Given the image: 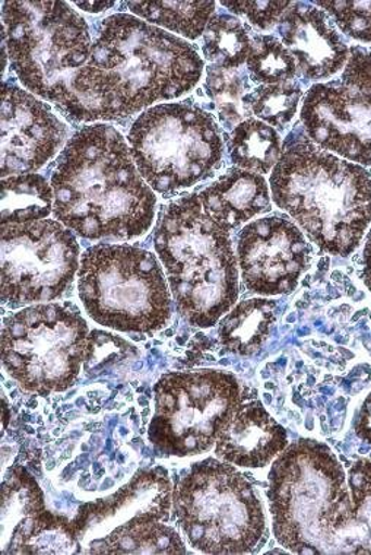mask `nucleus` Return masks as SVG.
<instances>
[{
	"label": "nucleus",
	"instance_id": "4",
	"mask_svg": "<svg viewBox=\"0 0 371 555\" xmlns=\"http://www.w3.org/2000/svg\"><path fill=\"white\" fill-rule=\"evenodd\" d=\"M3 41L23 86L75 121L101 116L86 88L92 41L66 2H3Z\"/></svg>",
	"mask_w": 371,
	"mask_h": 555
},
{
	"label": "nucleus",
	"instance_id": "12",
	"mask_svg": "<svg viewBox=\"0 0 371 555\" xmlns=\"http://www.w3.org/2000/svg\"><path fill=\"white\" fill-rule=\"evenodd\" d=\"M81 249L62 222L2 225V301L12 306L50 302L71 288Z\"/></svg>",
	"mask_w": 371,
	"mask_h": 555
},
{
	"label": "nucleus",
	"instance_id": "33",
	"mask_svg": "<svg viewBox=\"0 0 371 555\" xmlns=\"http://www.w3.org/2000/svg\"><path fill=\"white\" fill-rule=\"evenodd\" d=\"M356 433L361 440L371 444V393L366 398L356 420Z\"/></svg>",
	"mask_w": 371,
	"mask_h": 555
},
{
	"label": "nucleus",
	"instance_id": "32",
	"mask_svg": "<svg viewBox=\"0 0 371 555\" xmlns=\"http://www.w3.org/2000/svg\"><path fill=\"white\" fill-rule=\"evenodd\" d=\"M234 14L246 16L248 23L260 29L272 28L293 7L291 2H222Z\"/></svg>",
	"mask_w": 371,
	"mask_h": 555
},
{
	"label": "nucleus",
	"instance_id": "21",
	"mask_svg": "<svg viewBox=\"0 0 371 555\" xmlns=\"http://www.w3.org/2000/svg\"><path fill=\"white\" fill-rule=\"evenodd\" d=\"M276 311L277 302L267 298L240 302L219 325V340L235 354H255L271 335Z\"/></svg>",
	"mask_w": 371,
	"mask_h": 555
},
{
	"label": "nucleus",
	"instance_id": "25",
	"mask_svg": "<svg viewBox=\"0 0 371 555\" xmlns=\"http://www.w3.org/2000/svg\"><path fill=\"white\" fill-rule=\"evenodd\" d=\"M94 554H184L175 529L164 522H148L113 533L92 546Z\"/></svg>",
	"mask_w": 371,
	"mask_h": 555
},
{
	"label": "nucleus",
	"instance_id": "27",
	"mask_svg": "<svg viewBox=\"0 0 371 555\" xmlns=\"http://www.w3.org/2000/svg\"><path fill=\"white\" fill-rule=\"evenodd\" d=\"M297 63L289 49L273 36H257L252 40L247 69L253 81L264 86L291 82L297 74Z\"/></svg>",
	"mask_w": 371,
	"mask_h": 555
},
{
	"label": "nucleus",
	"instance_id": "16",
	"mask_svg": "<svg viewBox=\"0 0 371 555\" xmlns=\"http://www.w3.org/2000/svg\"><path fill=\"white\" fill-rule=\"evenodd\" d=\"M2 554H67L79 551L69 520L46 507L39 483L21 466L2 483Z\"/></svg>",
	"mask_w": 371,
	"mask_h": 555
},
{
	"label": "nucleus",
	"instance_id": "23",
	"mask_svg": "<svg viewBox=\"0 0 371 555\" xmlns=\"http://www.w3.org/2000/svg\"><path fill=\"white\" fill-rule=\"evenodd\" d=\"M54 209L52 184L40 175L2 180V225L43 221Z\"/></svg>",
	"mask_w": 371,
	"mask_h": 555
},
{
	"label": "nucleus",
	"instance_id": "30",
	"mask_svg": "<svg viewBox=\"0 0 371 555\" xmlns=\"http://www.w3.org/2000/svg\"><path fill=\"white\" fill-rule=\"evenodd\" d=\"M348 486L356 507L349 554L371 555V461H357L349 468Z\"/></svg>",
	"mask_w": 371,
	"mask_h": 555
},
{
	"label": "nucleus",
	"instance_id": "2",
	"mask_svg": "<svg viewBox=\"0 0 371 555\" xmlns=\"http://www.w3.org/2000/svg\"><path fill=\"white\" fill-rule=\"evenodd\" d=\"M202 74L204 61L193 46L137 16L117 14L101 23L86 79L104 120H117L179 99Z\"/></svg>",
	"mask_w": 371,
	"mask_h": 555
},
{
	"label": "nucleus",
	"instance_id": "5",
	"mask_svg": "<svg viewBox=\"0 0 371 555\" xmlns=\"http://www.w3.org/2000/svg\"><path fill=\"white\" fill-rule=\"evenodd\" d=\"M273 533L295 554H349L356 507L348 475L319 441L286 446L269 474Z\"/></svg>",
	"mask_w": 371,
	"mask_h": 555
},
{
	"label": "nucleus",
	"instance_id": "19",
	"mask_svg": "<svg viewBox=\"0 0 371 555\" xmlns=\"http://www.w3.org/2000/svg\"><path fill=\"white\" fill-rule=\"evenodd\" d=\"M289 446L284 427L280 426L263 403H239L233 415L219 433L215 453L231 465L264 468Z\"/></svg>",
	"mask_w": 371,
	"mask_h": 555
},
{
	"label": "nucleus",
	"instance_id": "17",
	"mask_svg": "<svg viewBox=\"0 0 371 555\" xmlns=\"http://www.w3.org/2000/svg\"><path fill=\"white\" fill-rule=\"evenodd\" d=\"M172 489L164 470L137 475L124 489L103 502L87 504L71 527L75 540L90 551L113 533L148 522H167Z\"/></svg>",
	"mask_w": 371,
	"mask_h": 555
},
{
	"label": "nucleus",
	"instance_id": "18",
	"mask_svg": "<svg viewBox=\"0 0 371 555\" xmlns=\"http://www.w3.org/2000/svg\"><path fill=\"white\" fill-rule=\"evenodd\" d=\"M282 43L307 79L332 78L347 65L351 49L341 39L335 21L310 7H291L280 21Z\"/></svg>",
	"mask_w": 371,
	"mask_h": 555
},
{
	"label": "nucleus",
	"instance_id": "35",
	"mask_svg": "<svg viewBox=\"0 0 371 555\" xmlns=\"http://www.w3.org/2000/svg\"><path fill=\"white\" fill-rule=\"evenodd\" d=\"M75 5L87 12H103L116 7V2H75Z\"/></svg>",
	"mask_w": 371,
	"mask_h": 555
},
{
	"label": "nucleus",
	"instance_id": "34",
	"mask_svg": "<svg viewBox=\"0 0 371 555\" xmlns=\"http://www.w3.org/2000/svg\"><path fill=\"white\" fill-rule=\"evenodd\" d=\"M362 280L371 292V227L367 235L364 251H362Z\"/></svg>",
	"mask_w": 371,
	"mask_h": 555
},
{
	"label": "nucleus",
	"instance_id": "3",
	"mask_svg": "<svg viewBox=\"0 0 371 555\" xmlns=\"http://www.w3.org/2000/svg\"><path fill=\"white\" fill-rule=\"evenodd\" d=\"M272 199L329 255L348 256L371 225V175L310 138L282 153L271 175Z\"/></svg>",
	"mask_w": 371,
	"mask_h": 555
},
{
	"label": "nucleus",
	"instance_id": "7",
	"mask_svg": "<svg viewBox=\"0 0 371 555\" xmlns=\"http://www.w3.org/2000/svg\"><path fill=\"white\" fill-rule=\"evenodd\" d=\"M172 506L186 540L202 553H253L267 532L259 495L225 462L193 465L172 490Z\"/></svg>",
	"mask_w": 371,
	"mask_h": 555
},
{
	"label": "nucleus",
	"instance_id": "15",
	"mask_svg": "<svg viewBox=\"0 0 371 555\" xmlns=\"http://www.w3.org/2000/svg\"><path fill=\"white\" fill-rule=\"evenodd\" d=\"M0 129L3 179L40 170L69 142V130L48 104L12 83L2 87Z\"/></svg>",
	"mask_w": 371,
	"mask_h": 555
},
{
	"label": "nucleus",
	"instance_id": "24",
	"mask_svg": "<svg viewBox=\"0 0 371 555\" xmlns=\"http://www.w3.org/2000/svg\"><path fill=\"white\" fill-rule=\"evenodd\" d=\"M130 12L148 24L196 40L205 33L215 12L214 2H128Z\"/></svg>",
	"mask_w": 371,
	"mask_h": 555
},
{
	"label": "nucleus",
	"instance_id": "8",
	"mask_svg": "<svg viewBox=\"0 0 371 555\" xmlns=\"http://www.w3.org/2000/svg\"><path fill=\"white\" fill-rule=\"evenodd\" d=\"M79 297L92 321L153 334L170 321L171 297L157 258L135 246L97 245L82 255Z\"/></svg>",
	"mask_w": 371,
	"mask_h": 555
},
{
	"label": "nucleus",
	"instance_id": "22",
	"mask_svg": "<svg viewBox=\"0 0 371 555\" xmlns=\"http://www.w3.org/2000/svg\"><path fill=\"white\" fill-rule=\"evenodd\" d=\"M229 151L235 167L268 175L282 157L280 133L263 120L246 119L231 130Z\"/></svg>",
	"mask_w": 371,
	"mask_h": 555
},
{
	"label": "nucleus",
	"instance_id": "14",
	"mask_svg": "<svg viewBox=\"0 0 371 555\" xmlns=\"http://www.w3.org/2000/svg\"><path fill=\"white\" fill-rule=\"evenodd\" d=\"M310 259L311 247L300 227L284 216L253 221L239 237L243 283L248 292L260 296L293 292Z\"/></svg>",
	"mask_w": 371,
	"mask_h": 555
},
{
	"label": "nucleus",
	"instance_id": "10",
	"mask_svg": "<svg viewBox=\"0 0 371 555\" xmlns=\"http://www.w3.org/2000/svg\"><path fill=\"white\" fill-rule=\"evenodd\" d=\"M90 351V330L71 302L28 307L3 322V367L28 392L69 389Z\"/></svg>",
	"mask_w": 371,
	"mask_h": 555
},
{
	"label": "nucleus",
	"instance_id": "1",
	"mask_svg": "<svg viewBox=\"0 0 371 555\" xmlns=\"http://www.w3.org/2000/svg\"><path fill=\"white\" fill-rule=\"evenodd\" d=\"M52 188L54 217L84 238L130 240L153 224L154 191L112 126H86L69 139Z\"/></svg>",
	"mask_w": 371,
	"mask_h": 555
},
{
	"label": "nucleus",
	"instance_id": "26",
	"mask_svg": "<svg viewBox=\"0 0 371 555\" xmlns=\"http://www.w3.org/2000/svg\"><path fill=\"white\" fill-rule=\"evenodd\" d=\"M252 49L246 25L230 15L210 18L204 33V54L214 66L235 70L247 62Z\"/></svg>",
	"mask_w": 371,
	"mask_h": 555
},
{
	"label": "nucleus",
	"instance_id": "13",
	"mask_svg": "<svg viewBox=\"0 0 371 555\" xmlns=\"http://www.w3.org/2000/svg\"><path fill=\"white\" fill-rule=\"evenodd\" d=\"M302 120L320 149L371 167V48H351L338 81L307 91Z\"/></svg>",
	"mask_w": 371,
	"mask_h": 555
},
{
	"label": "nucleus",
	"instance_id": "28",
	"mask_svg": "<svg viewBox=\"0 0 371 555\" xmlns=\"http://www.w3.org/2000/svg\"><path fill=\"white\" fill-rule=\"evenodd\" d=\"M302 95V88L297 83L285 82L256 88L246 96V103L257 119L269 126L284 128L294 119Z\"/></svg>",
	"mask_w": 371,
	"mask_h": 555
},
{
	"label": "nucleus",
	"instance_id": "31",
	"mask_svg": "<svg viewBox=\"0 0 371 555\" xmlns=\"http://www.w3.org/2000/svg\"><path fill=\"white\" fill-rule=\"evenodd\" d=\"M335 20L341 31L360 43L371 44V2H315Z\"/></svg>",
	"mask_w": 371,
	"mask_h": 555
},
{
	"label": "nucleus",
	"instance_id": "20",
	"mask_svg": "<svg viewBox=\"0 0 371 555\" xmlns=\"http://www.w3.org/2000/svg\"><path fill=\"white\" fill-rule=\"evenodd\" d=\"M197 197L206 214L230 231L271 211L267 180L242 168L227 171Z\"/></svg>",
	"mask_w": 371,
	"mask_h": 555
},
{
	"label": "nucleus",
	"instance_id": "9",
	"mask_svg": "<svg viewBox=\"0 0 371 555\" xmlns=\"http://www.w3.org/2000/svg\"><path fill=\"white\" fill-rule=\"evenodd\" d=\"M128 141L143 180L166 196L213 178L225 158L217 121L195 104H159L143 112Z\"/></svg>",
	"mask_w": 371,
	"mask_h": 555
},
{
	"label": "nucleus",
	"instance_id": "6",
	"mask_svg": "<svg viewBox=\"0 0 371 555\" xmlns=\"http://www.w3.org/2000/svg\"><path fill=\"white\" fill-rule=\"evenodd\" d=\"M154 243L181 317L197 327L217 325L239 298L231 231L188 195L164 209Z\"/></svg>",
	"mask_w": 371,
	"mask_h": 555
},
{
	"label": "nucleus",
	"instance_id": "11",
	"mask_svg": "<svg viewBox=\"0 0 371 555\" xmlns=\"http://www.w3.org/2000/svg\"><path fill=\"white\" fill-rule=\"evenodd\" d=\"M242 399L238 378L230 373L166 374L155 386L150 439L166 455H200L217 443Z\"/></svg>",
	"mask_w": 371,
	"mask_h": 555
},
{
	"label": "nucleus",
	"instance_id": "29",
	"mask_svg": "<svg viewBox=\"0 0 371 555\" xmlns=\"http://www.w3.org/2000/svg\"><path fill=\"white\" fill-rule=\"evenodd\" d=\"M230 73L231 70H225L221 67H210L206 88L218 108L219 119L226 128L234 129L244 121V117H247L251 111L246 103L248 95L246 78Z\"/></svg>",
	"mask_w": 371,
	"mask_h": 555
}]
</instances>
